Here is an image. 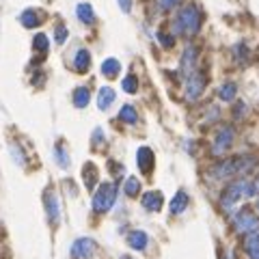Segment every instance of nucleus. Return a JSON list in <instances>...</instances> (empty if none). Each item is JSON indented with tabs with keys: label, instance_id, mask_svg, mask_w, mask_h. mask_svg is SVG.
I'll return each mask as SVG.
<instances>
[{
	"label": "nucleus",
	"instance_id": "nucleus-1",
	"mask_svg": "<svg viewBox=\"0 0 259 259\" xmlns=\"http://www.w3.org/2000/svg\"><path fill=\"white\" fill-rule=\"evenodd\" d=\"M201 28V11L196 4H186L182 7V11L177 13L175 22H173V35H182V37H190L196 35Z\"/></svg>",
	"mask_w": 259,
	"mask_h": 259
},
{
	"label": "nucleus",
	"instance_id": "nucleus-2",
	"mask_svg": "<svg viewBox=\"0 0 259 259\" xmlns=\"http://www.w3.org/2000/svg\"><path fill=\"white\" fill-rule=\"evenodd\" d=\"M255 164V158L253 156H236V158H227V160H220L218 164L212 166L209 175L214 180H227L231 175H240V173H246L251 166Z\"/></svg>",
	"mask_w": 259,
	"mask_h": 259
},
{
	"label": "nucleus",
	"instance_id": "nucleus-3",
	"mask_svg": "<svg viewBox=\"0 0 259 259\" xmlns=\"http://www.w3.org/2000/svg\"><path fill=\"white\" fill-rule=\"evenodd\" d=\"M117 201V184L113 182H104L100 184V188L93 194V212L97 214H106Z\"/></svg>",
	"mask_w": 259,
	"mask_h": 259
},
{
	"label": "nucleus",
	"instance_id": "nucleus-4",
	"mask_svg": "<svg viewBox=\"0 0 259 259\" xmlns=\"http://www.w3.org/2000/svg\"><path fill=\"white\" fill-rule=\"evenodd\" d=\"M233 225H236V229H238L240 233H253V231H257V227H259V218L251 212L249 207H242V209H240V212L236 214V220H233Z\"/></svg>",
	"mask_w": 259,
	"mask_h": 259
},
{
	"label": "nucleus",
	"instance_id": "nucleus-5",
	"mask_svg": "<svg viewBox=\"0 0 259 259\" xmlns=\"http://www.w3.org/2000/svg\"><path fill=\"white\" fill-rule=\"evenodd\" d=\"M95 251H97V244L93 238H78L69 249L71 259H91L95 255Z\"/></svg>",
	"mask_w": 259,
	"mask_h": 259
},
{
	"label": "nucleus",
	"instance_id": "nucleus-6",
	"mask_svg": "<svg viewBox=\"0 0 259 259\" xmlns=\"http://www.w3.org/2000/svg\"><path fill=\"white\" fill-rule=\"evenodd\" d=\"M231 145H233V128L231 126L220 128L218 134H216V138H214V143H212V153L214 156H223Z\"/></svg>",
	"mask_w": 259,
	"mask_h": 259
},
{
	"label": "nucleus",
	"instance_id": "nucleus-7",
	"mask_svg": "<svg viewBox=\"0 0 259 259\" xmlns=\"http://www.w3.org/2000/svg\"><path fill=\"white\" fill-rule=\"evenodd\" d=\"M242 180H238V182H233L229 184V186L225 188V193H223V199H220V205H223L225 212H231L233 205L242 199Z\"/></svg>",
	"mask_w": 259,
	"mask_h": 259
},
{
	"label": "nucleus",
	"instance_id": "nucleus-8",
	"mask_svg": "<svg viewBox=\"0 0 259 259\" xmlns=\"http://www.w3.org/2000/svg\"><path fill=\"white\" fill-rule=\"evenodd\" d=\"M203 89H205V73L196 69L193 76L186 78V97L190 102H194L203 93Z\"/></svg>",
	"mask_w": 259,
	"mask_h": 259
},
{
	"label": "nucleus",
	"instance_id": "nucleus-9",
	"mask_svg": "<svg viewBox=\"0 0 259 259\" xmlns=\"http://www.w3.org/2000/svg\"><path fill=\"white\" fill-rule=\"evenodd\" d=\"M196 59H199V50H196V46H188L182 54V61H180V71H182L184 78L193 76V73L196 71Z\"/></svg>",
	"mask_w": 259,
	"mask_h": 259
},
{
	"label": "nucleus",
	"instance_id": "nucleus-10",
	"mask_svg": "<svg viewBox=\"0 0 259 259\" xmlns=\"http://www.w3.org/2000/svg\"><path fill=\"white\" fill-rule=\"evenodd\" d=\"M43 201H46V212H48V220L52 225H59L61 220V203H59V196L54 190H46L43 194Z\"/></svg>",
	"mask_w": 259,
	"mask_h": 259
},
{
	"label": "nucleus",
	"instance_id": "nucleus-11",
	"mask_svg": "<svg viewBox=\"0 0 259 259\" xmlns=\"http://www.w3.org/2000/svg\"><path fill=\"white\" fill-rule=\"evenodd\" d=\"M136 164H138V169L143 171V175H149V173L153 171L156 158H153V151L149 149V147H140V149L136 151Z\"/></svg>",
	"mask_w": 259,
	"mask_h": 259
},
{
	"label": "nucleus",
	"instance_id": "nucleus-12",
	"mask_svg": "<svg viewBox=\"0 0 259 259\" xmlns=\"http://www.w3.org/2000/svg\"><path fill=\"white\" fill-rule=\"evenodd\" d=\"M140 203H143V207L147 212H160V209H162V203H164V196L160 190H149V193L143 194Z\"/></svg>",
	"mask_w": 259,
	"mask_h": 259
},
{
	"label": "nucleus",
	"instance_id": "nucleus-13",
	"mask_svg": "<svg viewBox=\"0 0 259 259\" xmlns=\"http://www.w3.org/2000/svg\"><path fill=\"white\" fill-rule=\"evenodd\" d=\"M126 240H128V246L130 249H134V251H145L147 244H149V236H147L145 231H140V229L130 231Z\"/></svg>",
	"mask_w": 259,
	"mask_h": 259
},
{
	"label": "nucleus",
	"instance_id": "nucleus-14",
	"mask_svg": "<svg viewBox=\"0 0 259 259\" xmlns=\"http://www.w3.org/2000/svg\"><path fill=\"white\" fill-rule=\"evenodd\" d=\"M73 67H76L78 73H86L91 67V52L84 50V48H80L76 52V57H73Z\"/></svg>",
	"mask_w": 259,
	"mask_h": 259
},
{
	"label": "nucleus",
	"instance_id": "nucleus-15",
	"mask_svg": "<svg viewBox=\"0 0 259 259\" xmlns=\"http://www.w3.org/2000/svg\"><path fill=\"white\" fill-rule=\"evenodd\" d=\"M244 251L251 259H259V233L253 231V233H246V240H244Z\"/></svg>",
	"mask_w": 259,
	"mask_h": 259
},
{
	"label": "nucleus",
	"instance_id": "nucleus-16",
	"mask_svg": "<svg viewBox=\"0 0 259 259\" xmlns=\"http://www.w3.org/2000/svg\"><path fill=\"white\" fill-rule=\"evenodd\" d=\"M115 89H110V86H102L100 93H97V108L100 110H108L110 106H113L115 102Z\"/></svg>",
	"mask_w": 259,
	"mask_h": 259
},
{
	"label": "nucleus",
	"instance_id": "nucleus-17",
	"mask_svg": "<svg viewBox=\"0 0 259 259\" xmlns=\"http://www.w3.org/2000/svg\"><path fill=\"white\" fill-rule=\"evenodd\" d=\"M188 203H190L188 193H186V190H180V193L171 199V214H182L184 209L188 207Z\"/></svg>",
	"mask_w": 259,
	"mask_h": 259
},
{
	"label": "nucleus",
	"instance_id": "nucleus-18",
	"mask_svg": "<svg viewBox=\"0 0 259 259\" xmlns=\"http://www.w3.org/2000/svg\"><path fill=\"white\" fill-rule=\"evenodd\" d=\"M82 180H84L86 190H93L95 188V184H97V166L93 162H86L82 166Z\"/></svg>",
	"mask_w": 259,
	"mask_h": 259
},
{
	"label": "nucleus",
	"instance_id": "nucleus-19",
	"mask_svg": "<svg viewBox=\"0 0 259 259\" xmlns=\"http://www.w3.org/2000/svg\"><path fill=\"white\" fill-rule=\"evenodd\" d=\"M20 22H22V26H26V28H35L41 24V15H39V11H35V9H26L20 13Z\"/></svg>",
	"mask_w": 259,
	"mask_h": 259
},
{
	"label": "nucleus",
	"instance_id": "nucleus-20",
	"mask_svg": "<svg viewBox=\"0 0 259 259\" xmlns=\"http://www.w3.org/2000/svg\"><path fill=\"white\" fill-rule=\"evenodd\" d=\"M71 100H73V106H76V108H84L86 104H89V100H91L89 86H78V89H73Z\"/></svg>",
	"mask_w": 259,
	"mask_h": 259
},
{
	"label": "nucleus",
	"instance_id": "nucleus-21",
	"mask_svg": "<svg viewBox=\"0 0 259 259\" xmlns=\"http://www.w3.org/2000/svg\"><path fill=\"white\" fill-rule=\"evenodd\" d=\"M76 15H78V20L84 22V24H93L95 22V11L89 2H80L76 7Z\"/></svg>",
	"mask_w": 259,
	"mask_h": 259
},
{
	"label": "nucleus",
	"instance_id": "nucleus-22",
	"mask_svg": "<svg viewBox=\"0 0 259 259\" xmlns=\"http://www.w3.org/2000/svg\"><path fill=\"white\" fill-rule=\"evenodd\" d=\"M119 119H121L123 123H128V126H134V123L138 121L136 108H134L132 104H126V106H121V110H119Z\"/></svg>",
	"mask_w": 259,
	"mask_h": 259
},
{
	"label": "nucleus",
	"instance_id": "nucleus-23",
	"mask_svg": "<svg viewBox=\"0 0 259 259\" xmlns=\"http://www.w3.org/2000/svg\"><path fill=\"white\" fill-rule=\"evenodd\" d=\"M119 71H121V63L117 59H106L102 63V73L106 78H117L119 76Z\"/></svg>",
	"mask_w": 259,
	"mask_h": 259
},
{
	"label": "nucleus",
	"instance_id": "nucleus-24",
	"mask_svg": "<svg viewBox=\"0 0 259 259\" xmlns=\"http://www.w3.org/2000/svg\"><path fill=\"white\" fill-rule=\"evenodd\" d=\"M236 95H238V86H236V82H225V84H220L218 97H220L223 102H233V100H236Z\"/></svg>",
	"mask_w": 259,
	"mask_h": 259
},
{
	"label": "nucleus",
	"instance_id": "nucleus-25",
	"mask_svg": "<svg viewBox=\"0 0 259 259\" xmlns=\"http://www.w3.org/2000/svg\"><path fill=\"white\" fill-rule=\"evenodd\" d=\"M54 162H57L61 169H67V166H69V153H67L63 143L54 145Z\"/></svg>",
	"mask_w": 259,
	"mask_h": 259
},
{
	"label": "nucleus",
	"instance_id": "nucleus-26",
	"mask_svg": "<svg viewBox=\"0 0 259 259\" xmlns=\"http://www.w3.org/2000/svg\"><path fill=\"white\" fill-rule=\"evenodd\" d=\"M123 193H126L128 196H138L140 193V182H138V177H128L126 180V186H123Z\"/></svg>",
	"mask_w": 259,
	"mask_h": 259
},
{
	"label": "nucleus",
	"instance_id": "nucleus-27",
	"mask_svg": "<svg viewBox=\"0 0 259 259\" xmlns=\"http://www.w3.org/2000/svg\"><path fill=\"white\" fill-rule=\"evenodd\" d=\"M121 89L126 91V93H136V91H138V78L132 76V73L126 76V78H123V82H121Z\"/></svg>",
	"mask_w": 259,
	"mask_h": 259
},
{
	"label": "nucleus",
	"instance_id": "nucleus-28",
	"mask_svg": "<svg viewBox=\"0 0 259 259\" xmlns=\"http://www.w3.org/2000/svg\"><path fill=\"white\" fill-rule=\"evenodd\" d=\"M33 48L37 52H41V54H46L48 52V48H50V41H48V37L39 33V35H35V39H33Z\"/></svg>",
	"mask_w": 259,
	"mask_h": 259
},
{
	"label": "nucleus",
	"instance_id": "nucleus-29",
	"mask_svg": "<svg viewBox=\"0 0 259 259\" xmlns=\"http://www.w3.org/2000/svg\"><path fill=\"white\" fill-rule=\"evenodd\" d=\"M180 2L182 0H156V9L162 11V13H169V11H173Z\"/></svg>",
	"mask_w": 259,
	"mask_h": 259
},
{
	"label": "nucleus",
	"instance_id": "nucleus-30",
	"mask_svg": "<svg viewBox=\"0 0 259 259\" xmlns=\"http://www.w3.org/2000/svg\"><path fill=\"white\" fill-rule=\"evenodd\" d=\"M54 39H57L59 46H61V43H65V39H67V28L63 26V24H57V26H54Z\"/></svg>",
	"mask_w": 259,
	"mask_h": 259
},
{
	"label": "nucleus",
	"instance_id": "nucleus-31",
	"mask_svg": "<svg viewBox=\"0 0 259 259\" xmlns=\"http://www.w3.org/2000/svg\"><path fill=\"white\" fill-rule=\"evenodd\" d=\"M158 41L162 43V46L169 50V48H173V43H175V39H173V35L169 33H158Z\"/></svg>",
	"mask_w": 259,
	"mask_h": 259
},
{
	"label": "nucleus",
	"instance_id": "nucleus-32",
	"mask_svg": "<svg viewBox=\"0 0 259 259\" xmlns=\"http://www.w3.org/2000/svg\"><path fill=\"white\" fill-rule=\"evenodd\" d=\"M11 153H13V158H15L17 164H26V160H24V153H20V147H17V145H11Z\"/></svg>",
	"mask_w": 259,
	"mask_h": 259
},
{
	"label": "nucleus",
	"instance_id": "nucleus-33",
	"mask_svg": "<svg viewBox=\"0 0 259 259\" xmlns=\"http://www.w3.org/2000/svg\"><path fill=\"white\" fill-rule=\"evenodd\" d=\"M104 143V134H102V130L97 128L95 132H93V147H100Z\"/></svg>",
	"mask_w": 259,
	"mask_h": 259
},
{
	"label": "nucleus",
	"instance_id": "nucleus-34",
	"mask_svg": "<svg viewBox=\"0 0 259 259\" xmlns=\"http://www.w3.org/2000/svg\"><path fill=\"white\" fill-rule=\"evenodd\" d=\"M117 2H119V9L123 13H130V11H132V0H117Z\"/></svg>",
	"mask_w": 259,
	"mask_h": 259
},
{
	"label": "nucleus",
	"instance_id": "nucleus-35",
	"mask_svg": "<svg viewBox=\"0 0 259 259\" xmlns=\"http://www.w3.org/2000/svg\"><path fill=\"white\" fill-rule=\"evenodd\" d=\"M244 113H246V104H244V102H238V104H236V110H233L236 119H240V117H242Z\"/></svg>",
	"mask_w": 259,
	"mask_h": 259
},
{
	"label": "nucleus",
	"instance_id": "nucleus-36",
	"mask_svg": "<svg viewBox=\"0 0 259 259\" xmlns=\"http://www.w3.org/2000/svg\"><path fill=\"white\" fill-rule=\"evenodd\" d=\"M121 259H134L132 255H121Z\"/></svg>",
	"mask_w": 259,
	"mask_h": 259
},
{
	"label": "nucleus",
	"instance_id": "nucleus-37",
	"mask_svg": "<svg viewBox=\"0 0 259 259\" xmlns=\"http://www.w3.org/2000/svg\"><path fill=\"white\" fill-rule=\"evenodd\" d=\"M257 209H259V199H257Z\"/></svg>",
	"mask_w": 259,
	"mask_h": 259
}]
</instances>
